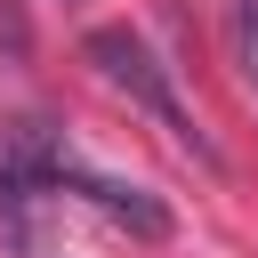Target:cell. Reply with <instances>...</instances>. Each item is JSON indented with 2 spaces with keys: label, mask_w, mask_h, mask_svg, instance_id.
<instances>
[{
  "label": "cell",
  "mask_w": 258,
  "mask_h": 258,
  "mask_svg": "<svg viewBox=\"0 0 258 258\" xmlns=\"http://www.w3.org/2000/svg\"><path fill=\"white\" fill-rule=\"evenodd\" d=\"M81 56L97 64V81L105 89H121L137 113H153V129L169 137V145H185V153H202V161H218V145L194 129V113H185V97H177V81H169V64L129 32V24H97L89 40H81Z\"/></svg>",
  "instance_id": "1"
},
{
  "label": "cell",
  "mask_w": 258,
  "mask_h": 258,
  "mask_svg": "<svg viewBox=\"0 0 258 258\" xmlns=\"http://www.w3.org/2000/svg\"><path fill=\"white\" fill-rule=\"evenodd\" d=\"M234 40H242V73L258 89V0H234Z\"/></svg>",
  "instance_id": "2"
}]
</instances>
